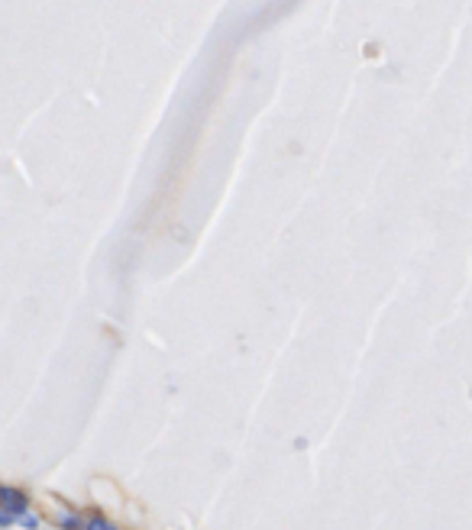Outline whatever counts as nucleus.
Masks as SVG:
<instances>
[{
  "instance_id": "obj_1",
  "label": "nucleus",
  "mask_w": 472,
  "mask_h": 530,
  "mask_svg": "<svg viewBox=\"0 0 472 530\" xmlns=\"http://www.w3.org/2000/svg\"><path fill=\"white\" fill-rule=\"evenodd\" d=\"M26 507H30V501H26V495L20 492V488L0 485V511H7L10 517H20V515H26Z\"/></svg>"
},
{
  "instance_id": "obj_2",
  "label": "nucleus",
  "mask_w": 472,
  "mask_h": 530,
  "mask_svg": "<svg viewBox=\"0 0 472 530\" xmlns=\"http://www.w3.org/2000/svg\"><path fill=\"white\" fill-rule=\"evenodd\" d=\"M85 530H116V524H110L107 517H88Z\"/></svg>"
},
{
  "instance_id": "obj_3",
  "label": "nucleus",
  "mask_w": 472,
  "mask_h": 530,
  "mask_svg": "<svg viewBox=\"0 0 472 530\" xmlns=\"http://www.w3.org/2000/svg\"><path fill=\"white\" fill-rule=\"evenodd\" d=\"M7 524H10V515L7 511H0V527H7Z\"/></svg>"
}]
</instances>
